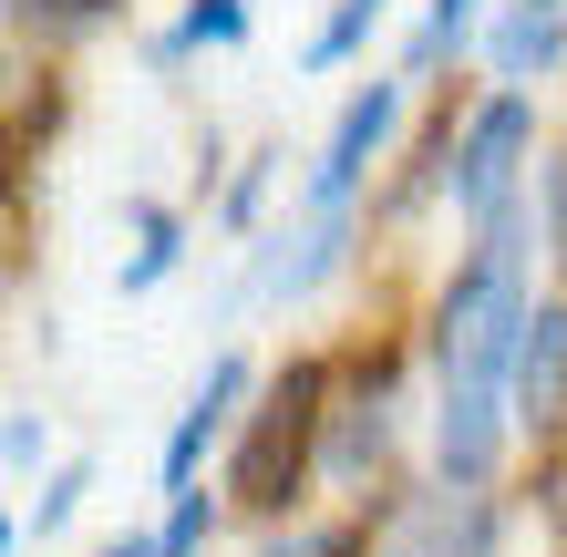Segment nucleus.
I'll return each instance as SVG.
<instances>
[{
	"mask_svg": "<svg viewBox=\"0 0 567 557\" xmlns=\"http://www.w3.org/2000/svg\"><path fill=\"white\" fill-rule=\"evenodd\" d=\"M526 279H516V227L495 217L485 227V258L444 289V310H433V362H444V392H495L516 372L526 351Z\"/></svg>",
	"mask_w": 567,
	"mask_h": 557,
	"instance_id": "f257e3e1",
	"label": "nucleus"
},
{
	"mask_svg": "<svg viewBox=\"0 0 567 557\" xmlns=\"http://www.w3.org/2000/svg\"><path fill=\"white\" fill-rule=\"evenodd\" d=\"M320 392H330V372L320 362H289L269 392H258V423L238 434V465H227V496L238 506H289L299 496V475H310V434H320Z\"/></svg>",
	"mask_w": 567,
	"mask_h": 557,
	"instance_id": "f03ea898",
	"label": "nucleus"
},
{
	"mask_svg": "<svg viewBox=\"0 0 567 557\" xmlns=\"http://www.w3.org/2000/svg\"><path fill=\"white\" fill-rule=\"evenodd\" d=\"M516 155H526V93H495V104L464 124V145H454V207L475 217V227H495V217H506Z\"/></svg>",
	"mask_w": 567,
	"mask_h": 557,
	"instance_id": "7ed1b4c3",
	"label": "nucleus"
},
{
	"mask_svg": "<svg viewBox=\"0 0 567 557\" xmlns=\"http://www.w3.org/2000/svg\"><path fill=\"white\" fill-rule=\"evenodd\" d=\"M392 114H403V83H361L351 104H341V124H330V145H320V166H310V207H320V217H341V196H351L361 166L382 155Z\"/></svg>",
	"mask_w": 567,
	"mask_h": 557,
	"instance_id": "20e7f679",
	"label": "nucleus"
},
{
	"mask_svg": "<svg viewBox=\"0 0 567 557\" xmlns=\"http://www.w3.org/2000/svg\"><path fill=\"white\" fill-rule=\"evenodd\" d=\"M238 392H248V362H238V351H217V362H207V382H196V403H186V423L165 434V496H186V485H196V454L227 434Z\"/></svg>",
	"mask_w": 567,
	"mask_h": 557,
	"instance_id": "39448f33",
	"label": "nucleus"
},
{
	"mask_svg": "<svg viewBox=\"0 0 567 557\" xmlns=\"http://www.w3.org/2000/svg\"><path fill=\"white\" fill-rule=\"evenodd\" d=\"M516 413L537 423H567V300H537L526 320V351H516Z\"/></svg>",
	"mask_w": 567,
	"mask_h": 557,
	"instance_id": "423d86ee",
	"label": "nucleus"
},
{
	"mask_svg": "<svg viewBox=\"0 0 567 557\" xmlns=\"http://www.w3.org/2000/svg\"><path fill=\"white\" fill-rule=\"evenodd\" d=\"M382 444H392V372L372 362V372H361V392L341 403V423H330V475L361 485V475L382 465Z\"/></svg>",
	"mask_w": 567,
	"mask_h": 557,
	"instance_id": "0eeeda50",
	"label": "nucleus"
},
{
	"mask_svg": "<svg viewBox=\"0 0 567 557\" xmlns=\"http://www.w3.org/2000/svg\"><path fill=\"white\" fill-rule=\"evenodd\" d=\"M495 547V516L485 506H454V496H423L403 527H392L382 557H485Z\"/></svg>",
	"mask_w": 567,
	"mask_h": 557,
	"instance_id": "6e6552de",
	"label": "nucleus"
},
{
	"mask_svg": "<svg viewBox=\"0 0 567 557\" xmlns=\"http://www.w3.org/2000/svg\"><path fill=\"white\" fill-rule=\"evenodd\" d=\"M557 42H567V21H557V11H516L506 31H495V73H506V83L547 73V62H557Z\"/></svg>",
	"mask_w": 567,
	"mask_h": 557,
	"instance_id": "1a4fd4ad",
	"label": "nucleus"
},
{
	"mask_svg": "<svg viewBox=\"0 0 567 557\" xmlns=\"http://www.w3.org/2000/svg\"><path fill=\"white\" fill-rule=\"evenodd\" d=\"M382 11H392V0H341V11H330V21L310 31V52H299V62H310V73H330V62H351V52H361V42L382 31Z\"/></svg>",
	"mask_w": 567,
	"mask_h": 557,
	"instance_id": "9d476101",
	"label": "nucleus"
},
{
	"mask_svg": "<svg viewBox=\"0 0 567 557\" xmlns=\"http://www.w3.org/2000/svg\"><path fill=\"white\" fill-rule=\"evenodd\" d=\"M248 31V0H186V21L165 31V52H196V42H238Z\"/></svg>",
	"mask_w": 567,
	"mask_h": 557,
	"instance_id": "9b49d317",
	"label": "nucleus"
},
{
	"mask_svg": "<svg viewBox=\"0 0 567 557\" xmlns=\"http://www.w3.org/2000/svg\"><path fill=\"white\" fill-rule=\"evenodd\" d=\"M135 227H145V248L124 258V289H155L165 269H176V217H165V207H135Z\"/></svg>",
	"mask_w": 567,
	"mask_h": 557,
	"instance_id": "f8f14e48",
	"label": "nucleus"
},
{
	"mask_svg": "<svg viewBox=\"0 0 567 557\" xmlns=\"http://www.w3.org/2000/svg\"><path fill=\"white\" fill-rule=\"evenodd\" d=\"M104 11H114V0H11L21 31H93Z\"/></svg>",
	"mask_w": 567,
	"mask_h": 557,
	"instance_id": "ddd939ff",
	"label": "nucleus"
},
{
	"mask_svg": "<svg viewBox=\"0 0 567 557\" xmlns=\"http://www.w3.org/2000/svg\"><path fill=\"white\" fill-rule=\"evenodd\" d=\"M207 527H217V506H207V496H196V485H186V496H176V516H165V537H155V547H165V557H196V547H207Z\"/></svg>",
	"mask_w": 567,
	"mask_h": 557,
	"instance_id": "4468645a",
	"label": "nucleus"
},
{
	"mask_svg": "<svg viewBox=\"0 0 567 557\" xmlns=\"http://www.w3.org/2000/svg\"><path fill=\"white\" fill-rule=\"evenodd\" d=\"M464 21H475V0H433V21H423V42H413V62H444V52L464 42Z\"/></svg>",
	"mask_w": 567,
	"mask_h": 557,
	"instance_id": "2eb2a0df",
	"label": "nucleus"
},
{
	"mask_svg": "<svg viewBox=\"0 0 567 557\" xmlns=\"http://www.w3.org/2000/svg\"><path fill=\"white\" fill-rule=\"evenodd\" d=\"M73 496H83V465H62V475H52V496H42V506H31V527H42V537H52V527H62V516H73Z\"/></svg>",
	"mask_w": 567,
	"mask_h": 557,
	"instance_id": "dca6fc26",
	"label": "nucleus"
},
{
	"mask_svg": "<svg viewBox=\"0 0 567 557\" xmlns=\"http://www.w3.org/2000/svg\"><path fill=\"white\" fill-rule=\"evenodd\" d=\"M269 557H351V537H341V527H299V537H279Z\"/></svg>",
	"mask_w": 567,
	"mask_h": 557,
	"instance_id": "f3484780",
	"label": "nucleus"
},
{
	"mask_svg": "<svg viewBox=\"0 0 567 557\" xmlns=\"http://www.w3.org/2000/svg\"><path fill=\"white\" fill-rule=\"evenodd\" d=\"M547 248H557V269H567V155L547 166Z\"/></svg>",
	"mask_w": 567,
	"mask_h": 557,
	"instance_id": "a211bd4d",
	"label": "nucleus"
},
{
	"mask_svg": "<svg viewBox=\"0 0 567 557\" xmlns=\"http://www.w3.org/2000/svg\"><path fill=\"white\" fill-rule=\"evenodd\" d=\"M537 506H547V527H557V547H567V465H547V485H537Z\"/></svg>",
	"mask_w": 567,
	"mask_h": 557,
	"instance_id": "6ab92c4d",
	"label": "nucleus"
},
{
	"mask_svg": "<svg viewBox=\"0 0 567 557\" xmlns=\"http://www.w3.org/2000/svg\"><path fill=\"white\" fill-rule=\"evenodd\" d=\"M104 557H165V547H145V537H114V547H104Z\"/></svg>",
	"mask_w": 567,
	"mask_h": 557,
	"instance_id": "aec40b11",
	"label": "nucleus"
},
{
	"mask_svg": "<svg viewBox=\"0 0 567 557\" xmlns=\"http://www.w3.org/2000/svg\"><path fill=\"white\" fill-rule=\"evenodd\" d=\"M526 11H557V0H526Z\"/></svg>",
	"mask_w": 567,
	"mask_h": 557,
	"instance_id": "412c9836",
	"label": "nucleus"
}]
</instances>
